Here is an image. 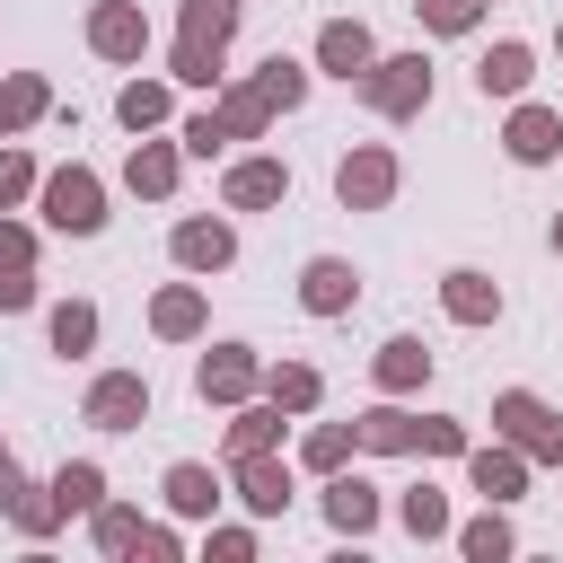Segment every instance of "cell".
Masks as SVG:
<instances>
[{"mask_svg":"<svg viewBox=\"0 0 563 563\" xmlns=\"http://www.w3.org/2000/svg\"><path fill=\"white\" fill-rule=\"evenodd\" d=\"M53 238H97L106 220H114V185L88 167V158H62V167H44L35 176V202H26Z\"/></svg>","mask_w":563,"mask_h":563,"instance_id":"1","label":"cell"},{"mask_svg":"<svg viewBox=\"0 0 563 563\" xmlns=\"http://www.w3.org/2000/svg\"><path fill=\"white\" fill-rule=\"evenodd\" d=\"M431 88H440V70H431L422 44H413V53H378V62L352 79V97H361L378 123H413V114H431Z\"/></svg>","mask_w":563,"mask_h":563,"instance_id":"2","label":"cell"},{"mask_svg":"<svg viewBox=\"0 0 563 563\" xmlns=\"http://www.w3.org/2000/svg\"><path fill=\"white\" fill-rule=\"evenodd\" d=\"M493 440H510L528 466H563V405L537 387H493Z\"/></svg>","mask_w":563,"mask_h":563,"instance_id":"3","label":"cell"},{"mask_svg":"<svg viewBox=\"0 0 563 563\" xmlns=\"http://www.w3.org/2000/svg\"><path fill=\"white\" fill-rule=\"evenodd\" d=\"M194 396H202V405H220V413H229V405H246V396H264V352H255V343H238V334H220V343L202 334V352H194Z\"/></svg>","mask_w":563,"mask_h":563,"instance_id":"4","label":"cell"},{"mask_svg":"<svg viewBox=\"0 0 563 563\" xmlns=\"http://www.w3.org/2000/svg\"><path fill=\"white\" fill-rule=\"evenodd\" d=\"M396 185H405V158H396L387 141H352V150L334 158V202H343V211H387Z\"/></svg>","mask_w":563,"mask_h":563,"instance_id":"5","label":"cell"},{"mask_svg":"<svg viewBox=\"0 0 563 563\" xmlns=\"http://www.w3.org/2000/svg\"><path fill=\"white\" fill-rule=\"evenodd\" d=\"M229 501L264 528V519H282L290 501H299V466L282 457V449H255V457H229Z\"/></svg>","mask_w":563,"mask_h":563,"instance_id":"6","label":"cell"},{"mask_svg":"<svg viewBox=\"0 0 563 563\" xmlns=\"http://www.w3.org/2000/svg\"><path fill=\"white\" fill-rule=\"evenodd\" d=\"M167 264L194 273V282L229 273V264H238V220H229V211H185V220L167 229Z\"/></svg>","mask_w":563,"mask_h":563,"instance_id":"7","label":"cell"},{"mask_svg":"<svg viewBox=\"0 0 563 563\" xmlns=\"http://www.w3.org/2000/svg\"><path fill=\"white\" fill-rule=\"evenodd\" d=\"M88 53L97 62H114V70H141L150 62V9L141 0H88Z\"/></svg>","mask_w":563,"mask_h":563,"instance_id":"8","label":"cell"},{"mask_svg":"<svg viewBox=\"0 0 563 563\" xmlns=\"http://www.w3.org/2000/svg\"><path fill=\"white\" fill-rule=\"evenodd\" d=\"M290 202V158L273 150H238L220 167V211H282Z\"/></svg>","mask_w":563,"mask_h":563,"instance_id":"9","label":"cell"},{"mask_svg":"<svg viewBox=\"0 0 563 563\" xmlns=\"http://www.w3.org/2000/svg\"><path fill=\"white\" fill-rule=\"evenodd\" d=\"M317 510H325V528L334 537H378V519H387V501H378V484L361 475V466H334V475H317Z\"/></svg>","mask_w":563,"mask_h":563,"instance_id":"10","label":"cell"},{"mask_svg":"<svg viewBox=\"0 0 563 563\" xmlns=\"http://www.w3.org/2000/svg\"><path fill=\"white\" fill-rule=\"evenodd\" d=\"M501 158H510V167H554V158H563V106L510 97V114H501Z\"/></svg>","mask_w":563,"mask_h":563,"instance_id":"11","label":"cell"},{"mask_svg":"<svg viewBox=\"0 0 563 563\" xmlns=\"http://www.w3.org/2000/svg\"><path fill=\"white\" fill-rule=\"evenodd\" d=\"M176 185H185L176 132H132V150H123V194H132V202H176Z\"/></svg>","mask_w":563,"mask_h":563,"instance_id":"12","label":"cell"},{"mask_svg":"<svg viewBox=\"0 0 563 563\" xmlns=\"http://www.w3.org/2000/svg\"><path fill=\"white\" fill-rule=\"evenodd\" d=\"M150 378L141 369H97L88 378V396H79V422H97V431H141L150 422Z\"/></svg>","mask_w":563,"mask_h":563,"instance_id":"13","label":"cell"},{"mask_svg":"<svg viewBox=\"0 0 563 563\" xmlns=\"http://www.w3.org/2000/svg\"><path fill=\"white\" fill-rule=\"evenodd\" d=\"M158 501H167V519H220V501H229V466H211V457H176L167 475H158Z\"/></svg>","mask_w":563,"mask_h":563,"instance_id":"14","label":"cell"},{"mask_svg":"<svg viewBox=\"0 0 563 563\" xmlns=\"http://www.w3.org/2000/svg\"><path fill=\"white\" fill-rule=\"evenodd\" d=\"M369 62H378V35H369L361 18H325L317 44H308V70H317V79H343V88H352Z\"/></svg>","mask_w":563,"mask_h":563,"instance_id":"15","label":"cell"},{"mask_svg":"<svg viewBox=\"0 0 563 563\" xmlns=\"http://www.w3.org/2000/svg\"><path fill=\"white\" fill-rule=\"evenodd\" d=\"M528 88H537V44H528V35H501V44L475 53V97H484V106H510V97H528Z\"/></svg>","mask_w":563,"mask_h":563,"instance_id":"16","label":"cell"},{"mask_svg":"<svg viewBox=\"0 0 563 563\" xmlns=\"http://www.w3.org/2000/svg\"><path fill=\"white\" fill-rule=\"evenodd\" d=\"M299 308L325 325V317H352L361 308V264L352 255H308L299 264Z\"/></svg>","mask_w":563,"mask_h":563,"instance_id":"17","label":"cell"},{"mask_svg":"<svg viewBox=\"0 0 563 563\" xmlns=\"http://www.w3.org/2000/svg\"><path fill=\"white\" fill-rule=\"evenodd\" d=\"M150 334L158 343H202L211 334V290L185 273V282H158L150 290Z\"/></svg>","mask_w":563,"mask_h":563,"instance_id":"18","label":"cell"},{"mask_svg":"<svg viewBox=\"0 0 563 563\" xmlns=\"http://www.w3.org/2000/svg\"><path fill=\"white\" fill-rule=\"evenodd\" d=\"M457 466H466V493H475V501H501V510H510V501L528 493V475H537V466H528L510 440H475Z\"/></svg>","mask_w":563,"mask_h":563,"instance_id":"19","label":"cell"},{"mask_svg":"<svg viewBox=\"0 0 563 563\" xmlns=\"http://www.w3.org/2000/svg\"><path fill=\"white\" fill-rule=\"evenodd\" d=\"M431 369H440V352H431L422 334H387V343L369 352V387H378V396H422Z\"/></svg>","mask_w":563,"mask_h":563,"instance_id":"20","label":"cell"},{"mask_svg":"<svg viewBox=\"0 0 563 563\" xmlns=\"http://www.w3.org/2000/svg\"><path fill=\"white\" fill-rule=\"evenodd\" d=\"M352 422H361V457H413L422 449V413L405 396H369Z\"/></svg>","mask_w":563,"mask_h":563,"instance_id":"21","label":"cell"},{"mask_svg":"<svg viewBox=\"0 0 563 563\" xmlns=\"http://www.w3.org/2000/svg\"><path fill=\"white\" fill-rule=\"evenodd\" d=\"M440 317L449 325H501V282L484 264H449L440 273Z\"/></svg>","mask_w":563,"mask_h":563,"instance_id":"22","label":"cell"},{"mask_svg":"<svg viewBox=\"0 0 563 563\" xmlns=\"http://www.w3.org/2000/svg\"><path fill=\"white\" fill-rule=\"evenodd\" d=\"M114 123H123V132H167V123H176V79H167V70H132V79L114 88Z\"/></svg>","mask_w":563,"mask_h":563,"instance_id":"23","label":"cell"},{"mask_svg":"<svg viewBox=\"0 0 563 563\" xmlns=\"http://www.w3.org/2000/svg\"><path fill=\"white\" fill-rule=\"evenodd\" d=\"M290 440V413L273 405V396H246V405H229V431H220V466L229 457H255V449H282Z\"/></svg>","mask_w":563,"mask_h":563,"instance_id":"24","label":"cell"},{"mask_svg":"<svg viewBox=\"0 0 563 563\" xmlns=\"http://www.w3.org/2000/svg\"><path fill=\"white\" fill-rule=\"evenodd\" d=\"M97 334H106L97 299H53V308H44V352H53V361H88Z\"/></svg>","mask_w":563,"mask_h":563,"instance_id":"25","label":"cell"},{"mask_svg":"<svg viewBox=\"0 0 563 563\" xmlns=\"http://www.w3.org/2000/svg\"><path fill=\"white\" fill-rule=\"evenodd\" d=\"M264 396H273L290 422H308V413L325 405V369H317V361H299V352H282V361H264Z\"/></svg>","mask_w":563,"mask_h":563,"instance_id":"26","label":"cell"},{"mask_svg":"<svg viewBox=\"0 0 563 563\" xmlns=\"http://www.w3.org/2000/svg\"><path fill=\"white\" fill-rule=\"evenodd\" d=\"M211 114L229 123V141H264V132L282 123V114H273V106L255 97V79H246V70H229V79L211 88Z\"/></svg>","mask_w":563,"mask_h":563,"instance_id":"27","label":"cell"},{"mask_svg":"<svg viewBox=\"0 0 563 563\" xmlns=\"http://www.w3.org/2000/svg\"><path fill=\"white\" fill-rule=\"evenodd\" d=\"M396 528L413 537V545H449V528H457V510H449V493L422 475V484H405L396 493Z\"/></svg>","mask_w":563,"mask_h":563,"instance_id":"28","label":"cell"},{"mask_svg":"<svg viewBox=\"0 0 563 563\" xmlns=\"http://www.w3.org/2000/svg\"><path fill=\"white\" fill-rule=\"evenodd\" d=\"M449 545H457L466 563H510V554H519V528H510V510H501V501H484L475 519H457V528H449Z\"/></svg>","mask_w":563,"mask_h":563,"instance_id":"29","label":"cell"},{"mask_svg":"<svg viewBox=\"0 0 563 563\" xmlns=\"http://www.w3.org/2000/svg\"><path fill=\"white\" fill-rule=\"evenodd\" d=\"M246 79H255V97H264L273 114H299V106H308V88H317V70H308L299 53H264Z\"/></svg>","mask_w":563,"mask_h":563,"instance_id":"30","label":"cell"},{"mask_svg":"<svg viewBox=\"0 0 563 563\" xmlns=\"http://www.w3.org/2000/svg\"><path fill=\"white\" fill-rule=\"evenodd\" d=\"M53 123V79L44 70H0V132H35Z\"/></svg>","mask_w":563,"mask_h":563,"instance_id":"31","label":"cell"},{"mask_svg":"<svg viewBox=\"0 0 563 563\" xmlns=\"http://www.w3.org/2000/svg\"><path fill=\"white\" fill-rule=\"evenodd\" d=\"M0 519L26 537V545H44L53 528H62V501H53V484H35V475H18L9 484V501H0Z\"/></svg>","mask_w":563,"mask_h":563,"instance_id":"32","label":"cell"},{"mask_svg":"<svg viewBox=\"0 0 563 563\" xmlns=\"http://www.w3.org/2000/svg\"><path fill=\"white\" fill-rule=\"evenodd\" d=\"M158 70H167V79H176V88H194V97H211V88H220V79H229V44H185V35H176V44H167V62H158Z\"/></svg>","mask_w":563,"mask_h":563,"instance_id":"33","label":"cell"},{"mask_svg":"<svg viewBox=\"0 0 563 563\" xmlns=\"http://www.w3.org/2000/svg\"><path fill=\"white\" fill-rule=\"evenodd\" d=\"M361 457V422H308L299 431V475H334Z\"/></svg>","mask_w":563,"mask_h":563,"instance_id":"34","label":"cell"},{"mask_svg":"<svg viewBox=\"0 0 563 563\" xmlns=\"http://www.w3.org/2000/svg\"><path fill=\"white\" fill-rule=\"evenodd\" d=\"M44 484H53V501H62V519H88V510L106 501V466H97V457H62V466H53Z\"/></svg>","mask_w":563,"mask_h":563,"instance_id":"35","label":"cell"},{"mask_svg":"<svg viewBox=\"0 0 563 563\" xmlns=\"http://www.w3.org/2000/svg\"><path fill=\"white\" fill-rule=\"evenodd\" d=\"M238 0H176V35L185 44H238Z\"/></svg>","mask_w":563,"mask_h":563,"instance_id":"36","label":"cell"},{"mask_svg":"<svg viewBox=\"0 0 563 563\" xmlns=\"http://www.w3.org/2000/svg\"><path fill=\"white\" fill-rule=\"evenodd\" d=\"M88 545H97V554H132V545H141V510L106 493V501L88 510Z\"/></svg>","mask_w":563,"mask_h":563,"instance_id":"37","label":"cell"},{"mask_svg":"<svg viewBox=\"0 0 563 563\" xmlns=\"http://www.w3.org/2000/svg\"><path fill=\"white\" fill-rule=\"evenodd\" d=\"M35 176H44V158L9 132V141H0V211H26V202H35Z\"/></svg>","mask_w":563,"mask_h":563,"instance_id":"38","label":"cell"},{"mask_svg":"<svg viewBox=\"0 0 563 563\" xmlns=\"http://www.w3.org/2000/svg\"><path fill=\"white\" fill-rule=\"evenodd\" d=\"M176 150H185V158H229L238 141H229V123H220L211 106H194V114H176Z\"/></svg>","mask_w":563,"mask_h":563,"instance_id":"39","label":"cell"},{"mask_svg":"<svg viewBox=\"0 0 563 563\" xmlns=\"http://www.w3.org/2000/svg\"><path fill=\"white\" fill-rule=\"evenodd\" d=\"M484 9H493V0H413L422 35H449V44H457V35H475V26H484Z\"/></svg>","mask_w":563,"mask_h":563,"instance_id":"40","label":"cell"},{"mask_svg":"<svg viewBox=\"0 0 563 563\" xmlns=\"http://www.w3.org/2000/svg\"><path fill=\"white\" fill-rule=\"evenodd\" d=\"M255 545H264L255 519H202V554L211 563H255Z\"/></svg>","mask_w":563,"mask_h":563,"instance_id":"41","label":"cell"},{"mask_svg":"<svg viewBox=\"0 0 563 563\" xmlns=\"http://www.w3.org/2000/svg\"><path fill=\"white\" fill-rule=\"evenodd\" d=\"M35 255H44V220L0 211V273H35Z\"/></svg>","mask_w":563,"mask_h":563,"instance_id":"42","label":"cell"},{"mask_svg":"<svg viewBox=\"0 0 563 563\" xmlns=\"http://www.w3.org/2000/svg\"><path fill=\"white\" fill-rule=\"evenodd\" d=\"M466 449H475V431L457 413H422V449L413 457H466Z\"/></svg>","mask_w":563,"mask_h":563,"instance_id":"43","label":"cell"},{"mask_svg":"<svg viewBox=\"0 0 563 563\" xmlns=\"http://www.w3.org/2000/svg\"><path fill=\"white\" fill-rule=\"evenodd\" d=\"M132 554H150V563H185V528L176 519H141V545Z\"/></svg>","mask_w":563,"mask_h":563,"instance_id":"44","label":"cell"},{"mask_svg":"<svg viewBox=\"0 0 563 563\" xmlns=\"http://www.w3.org/2000/svg\"><path fill=\"white\" fill-rule=\"evenodd\" d=\"M26 308H44L35 273H0V317H26Z\"/></svg>","mask_w":563,"mask_h":563,"instance_id":"45","label":"cell"},{"mask_svg":"<svg viewBox=\"0 0 563 563\" xmlns=\"http://www.w3.org/2000/svg\"><path fill=\"white\" fill-rule=\"evenodd\" d=\"M26 466H18V449H9V431H0V501H9V484H18Z\"/></svg>","mask_w":563,"mask_h":563,"instance_id":"46","label":"cell"},{"mask_svg":"<svg viewBox=\"0 0 563 563\" xmlns=\"http://www.w3.org/2000/svg\"><path fill=\"white\" fill-rule=\"evenodd\" d=\"M545 246H554V255H563V211H554V229H545Z\"/></svg>","mask_w":563,"mask_h":563,"instance_id":"47","label":"cell"},{"mask_svg":"<svg viewBox=\"0 0 563 563\" xmlns=\"http://www.w3.org/2000/svg\"><path fill=\"white\" fill-rule=\"evenodd\" d=\"M554 62H563V18H554Z\"/></svg>","mask_w":563,"mask_h":563,"instance_id":"48","label":"cell"},{"mask_svg":"<svg viewBox=\"0 0 563 563\" xmlns=\"http://www.w3.org/2000/svg\"><path fill=\"white\" fill-rule=\"evenodd\" d=\"M238 9H255V0H238Z\"/></svg>","mask_w":563,"mask_h":563,"instance_id":"49","label":"cell"},{"mask_svg":"<svg viewBox=\"0 0 563 563\" xmlns=\"http://www.w3.org/2000/svg\"><path fill=\"white\" fill-rule=\"evenodd\" d=\"M0 141H9V132H0Z\"/></svg>","mask_w":563,"mask_h":563,"instance_id":"50","label":"cell"}]
</instances>
